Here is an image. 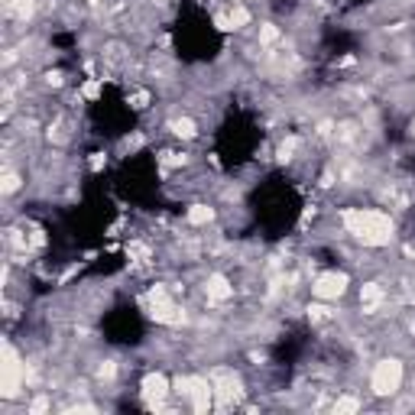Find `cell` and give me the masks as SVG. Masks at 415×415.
<instances>
[{"label": "cell", "instance_id": "4", "mask_svg": "<svg viewBox=\"0 0 415 415\" xmlns=\"http://www.w3.org/2000/svg\"><path fill=\"white\" fill-rule=\"evenodd\" d=\"M140 396H143L147 409H162V403L172 396V379L162 370H147L140 379Z\"/></svg>", "mask_w": 415, "mask_h": 415}, {"label": "cell", "instance_id": "9", "mask_svg": "<svg viewBox=\"0 0 415 415\" xmlns=\"http://www.w3.org/2000/svg\"><path fill=\"white\" fill-rule=\"evenodd\" d=\"M227 16H231V26H234V29H247V26L253 23V13L247 10L244 3H237V0H234L231 7H227Z\"/></svg>", "mask_w": 415, "mask_h": 415}, {"label": "cell", "instance_id": "14", "mask_svg": "<svg viewBox=\"0 0 415 415\" xmlns=\"http://www.w3.org/2000/svg\"><path fill=\"white\" fill-rule=\"evenodd\" d=\"M360 405L364 403L357 396H341V399H334V412H357Z\"/></svg>", "mask_w": 415, "mask_h": 415}, {"label": "cell", "instance_id": "11", "mask_svg": "<svg viewBox=\"0 0 415 415\" xmlns=\"http://www.w3.org/2000/svg\"><path fill=\"white\" fill-rule=\"evenodd\" d=\"M295 149H299V136H289V140H282V143H279V149H276V159H279V162H292Z\"/></svg>", "mask_w": 415, "mask_h": 415}, {"label": "cell", "instance_id": "13", "mask_svg": "<svg viewBox=\"0 0 415 415\" xmlns=\"http://www.w3.org/2000/svg\"><path fill=\"white\" fill-rule=\"evenodd\" d=\"M20 185H23V179H20L16 172H13V169H3V185H0V192H3V195L10 198L13 192L20 188Z\"/></svg>", "mask_w": 415, "mask_h": 415}, {"label": "cell", "instance_id": "21", "mask_svg": "<svg viewBox=\"0 0 415 415\" xmlns=\"http://www.w3.org/2000/svg\"><path fill=\"white\" fill-rule=\"evenodd\" d=\"M412 136H415V121H412Z\"/></svg>", "mask_w": 415, "mask_h": 415}, {"label": "cell", "instance_id": "2", "mask_svg": "<svg viewBox=\"0 0 415 415\" xmlns=\"http://www.w3.org/2000/svg\"><path fill=\"white\" fill-rule=\"evenodd\" d=\"M403 379H405V366L399 357H379L373 370H370V392L386 399V396H396L403 390Z\"/></svg>", "mask_w": 415, "mask_h": 415}, {"label": "cell", "instance_id": "20", "mask_svg": "<svg viewBox=\"0 0 415 415\" xmlns=\"http://www.w3.org/2000/svg\"><path fill=\"white\" fill-rule=\"evenodd\" d=\"M88 3H91V7H101V3H104V0H88Z\"/></svg>", "mask_w": 415, "mask_h": 415}, {"label": "cell", "instance_id": "8", "mask_svg": "<svg viewBox=\"0 0 415 415\" xmlns=\"http://www.w3.org/2000/svg\"><path fill=\"white\" fill-rule=\"evenodd\" d=\"M169 130H172V136H179V140H195L198 136V123H195V117H175V121L169 123Z\"/></svg>", "mask_w": 415, "mask_h": 415}, {"label": "cell", "instance_id": "5", "mask_svg": "<svg viewBox=\"0 0 415 415\" xmlns=\"http://www.w3.org/2000/svg\"><path fill=\"white\" fill-rule=\"evenodd\" d=\"M205 295H208V302H227V299H234V282L224 273H208Z\"/></svg>", "mask_w": 415, "mask_h": 415}, {"label": "cell", "instance_id": "6", "mask_svg": "<svg viewBox=\"0 0 415 415\" xmlns=\"http://www.w3.org/2000/svg\"><path fill=\"white\" fill-rule=\"evenodd\" d=\"M383 299H386V289L379 282H364L360 286V308H364V315H373Z\"/></svg>", "mask_w": 415, "mask_h": 415}, {"label": "cell", "instance_id": "19", "mask_svg": "<svg viewBox=\"0 0 415 415\" xmlns=\"http://www.w3.org/2000/svg\"><path fill=\"white\" fill-rule=\"evenodd\" d=\"M46 85L62 88V72H46Z\"/></svg>", "mask_w": 415, "mask_h": 415}, {"label": "cell", "instance_id": "15", "mask_svg": "<svg viewBox=\"0 0 415 415\" xmlns=\"http://www.w3.org/2000/svg\"><path fill=\"white\" fill-rule=\"evenodd\" d=\"M49 409H52L49 396H36L33 403H26V412H29V415H42V412H49Z\"/></svg>", "mask_w": 415, "mask_h": 415}, {"label": "cell", "instance_id": "17", "mask_svg": "<svg viewBox=\"0 0 415 415\" xmlns=\"http://www.w3.org/2000/svg\"><path fill=\"white\" fill-rule=\"evenodd\" d=\"M98 377L101 379H114L117 377V364H114V360H104V364L98 366Z\"/></svg>", "mask_w": 415, "mask_h": 415}, {"label": "cell", "instance_id": "1", "mask_svg": "<svg viewBox=\"0 0 415 415\" xmlns=\"http://www.w3.org/2000/svg\"><path fill=\"white\" fill-rule=\"evenodd\" d=\"M341 224L357 244L377 247V250L390 247L392 237H396L392 218L386 211H377V208H347V211H341Z\"/></svg>", "mask_w": 415, "mask_h": 415}, {"label": "cell", "instance_id": "18", "mask_svg": "<svg viewBox=\"0 0 415 415\" xmlns=\"http://www.w3.org/2000/svg\"><path fill=\"white\" fill-rule=\"evenodd\" d=\"M104 166H108V156H104V153H95V156H91V172H101Z\"/></svg>", "mask_w": 415, "mask_h": 415}, {"label": "cell", "instance_id": "16", "mask_svg": "<svg viewBox=\"0 0 415 415\" xmlns=\"http://www.w3.org/2000/svg\"><path fill=\"white\" fill-rule=\"evenodd\" d=\"M130 108H134V110H147L149 108V91H134V95H130Z\"/></svg>", "mask_w": 415, "mask_h": 415}, {"label": "cell", "instance_id": "3", "mask_svg": "<svg viewBox=\"0 0 415 415\" xmlns=\"http://www.w3.org/2000/svg\"><path fill=\"white\" fill-rule=\"evenodd\" d=\"M347 286H351V276L347 273H338V269H325L312 279V299H321V302H338L347 295Z\"/></svg>", "mask_w": 415, "mask_h": 415}, {"label": "cell", "instance_id": "7", "mask_svg": "<svg viewBox=\"0 0 415 415\" xmlns=\"http://www.w3.org/2000/svg\"><path fill=\"white\" fill-rule=\"evenodd\" d=\"M214 218H218V211L208 205V201H195V205H188V211H185V221L192 227H208V224H214Z\"/></svg>", "mask_w": 415, "mask_h": 415}, {"label": "cell", "instance_id": "10", "mask_svg": "<svg viewBox=\"0 0 415 415\" xmlns=\"http://www.w3.org/2000/svg\"><path fill=\"white\" fill-rule=\"evenodd\" d=\"M279 39H282V29H279L276 23H263V26H260V33H257V42H260V46L273 49V46L279 42Z\"/></svg>", "mask_w": 415, "mask_h": 415}, {"label": "cell", "instance_id": "12", "mask_svg": "<svg viewBox=\"0 0 415 415\" xmlns=\"http://www.w3.org/2000/svg\"><path fill=\"white\" fill-rule=\"evenodd\" d=\"M78 98H85V101H98V98H101V78H88L85 85L78 88Z\"/></svg>", "mask_w": 415, "mask_h": 415}]
</instances>
